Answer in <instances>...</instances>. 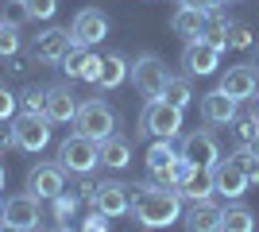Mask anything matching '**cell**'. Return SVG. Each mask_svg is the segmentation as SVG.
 <instances>
[{
	"mask_svg": "<svg viewBox=\"0 0 259 232\" xmlns=\"http://www.w3.org/2000/svg\"><path fill=\"white\" fill-rule=\"evenodd\" d=\"M232 124H236V140H240L244 147L255 144V135H259V116H255V112H248V116H236Z\"/></svg>",
	"mask_w": 259,
	"mask_h": 232,
	"instance_id": "obj_32",
	"label": "cell"
},
{
	"mask_svg": "<svg viewBox=\"0 0 259 232\" xmlns=\"http://www.w3.org/2000/svg\"><path fill=\"white\" fill-rule=\"evenodd\" d=\"M74 132L93 144H105L108 135H116V112L105 101H81V109L74 116Z\"/></svg>",
	"mask_w": 259,
	"mask_h": 232,
	"instance_id": "obj_2",
	"label": "cell"
},
{
	"mask_svg": "<svg viewBox=\"0 0 259 232\" xmlns=\"http://www.w3.org/2000/svg\"><path fill=\"white\" fill-rule=\"evenodd\" d=\"M70 35H74V43L77 47H93L101 43L108 35V16L101 8H81L74 16V23H70Z\"/></svg>",
	"mask_w": 259,
	"mask_h": 232,
	"instance_id": "obj_14",
	"label": "cell"
},
{
	"mask_svg": "<svg viewBox=\"0 0 259 232\" xmlns=\"http://www.w3.org/2000/svg\"><path fill=\"white\" fill-rule=\"evenodd\" d=\"M101 166L105 170H128L132 166V144L124 135H108L101 144Z\"/></svg>",
	"mask_w": 259,
	"mask_h": 232,
	"instance_id": "obj_21",
	"label": "cell"
},
{
	"mask_svg": "<svg viewBox=\"0 0 259 232\" xmlns=\"http://www.w3.org/2000/svg\"><path fill=\"white\" fill-rule=\"evenodd\" d=\"M248 186H251V178L244 174L232 159H221V163L213 166V194H221V198H228V201H240L248 194Z\"/></svg>",
	"mask_w": 259,
	"mask_h": 232,
	"instance_id": "obj_13",
	"label": "cell"
},
{
	"mask_svg": "<svg viewBox=\"0 0 259 232\" xmlns=\"http://www.w3.org/2000/svg\"><path fill=\"white\" fill-rule=\"evenodd\" d=\"M228 47H232V51H248L251 47V27L248 23H228Z\"/></svg>",
	"mask_w": 259,
	"mask_h": 232,
	"instance_id": "obj_33",
	"label": "cell"
},
{
	"mask_svg": "<svg viewBox=\"0 0 259 232\" xmlns=\"http://www.w3.org/2000/svg\"><path fill=\"white\" fill-rule=\"evenodd\" d=\"M221 221H225V209L213 205V201H190V209H186L182 224L186 232H221Z\"/></svg>",
	"mask_w": 259,
	"mask_h": 232,
	"instance_id": "obj_19",
	"label": "cell"
},
{
	"mask_svg": "<svg viewBox=\"0 0 259 232\" xmlns=\"http://www.w3.org/2000/svg\"><path fill=\"white\" fill-rule=\"evenodd\" d=\"M0 232H27V228H20V224H8V221H0Z\"/></svg>",
	"mask_w": 259,
	"mask_h": 232,
	"instance_id": "obj_40",
	"label": "cell"
},
{
	"mask_svg": "<svg viewBox=\"0 0 259 232\" xmlns=\"http://www.w3.org/2000/svg\"><path fill=\"white\" fill-rule=\"evenodd\" d=\"M162 97L170 101L174 109H190V101H194V89H190V74L186 77H170V81H166V89H162Z\"/></svg>",
	"mask_w": 259,
	"mask_h": 232,
	"instance_id": "obj_28",
	"label": "cell"
},
{
	"mask_svg": "<svg viewBox=\"0 0 259 232\" xmlns=\"http://www.w3.org/2000/svg\"><path fill=\"white\" fill-rule=\"evenodd\" d=\"M0 213H4V198H0Z\"/></svg>",
	"mask_w": 259,
	"mask_h": 232,
	"instance_id": "obj_46",
	"label": "cell"
},
{
	"mask_svg": "<svg viewBox=\"0 0 259 232\" xmlns=\"http://www.w3.org/2000/svg\"><path fill=\"white\" fill-rule=\"evenodd\" d=\"M58 66H62L66 77H74V81H89V85H97V77H101V55H93V51H85V47H74Z\"/></svg>",
	"mask_w": 259,
	"mask_h": 232,
	"instance_id": "obj_16",
	"label": "cell"
},
{
	"mask_svg": "<svg viewBox=\"0 0 259 232\" xmlns=\"http://www.w3.org/2000/svg\"><path fill=\"white\" fill-rule=\"evenodd\" d=\"M51 232H74V228H70V224H54Z\"/></svg>",
	"mask_w": 259,
	"mask_h": 232,
	"instance_id": "obj_43",
	"label": "cell"
},
{
	"mask_svg": "<svg viewBox=\"0 0 259 232\" xmlns=\"http://www.w3.org/2000/svg\"><path fill=\"white\" fill-rule=\"evenodd\" d=\"M221 55H225V51H217L205 39H190L186 51H182V70L190 77H209V74L221 70Z\"/></svg>",
	"mask_w": 259,
	"mask_h": 232,
	"instance_id": "obj_10",
	"label": "cell"
},
{
	"mask_svg": "<svg viewBox=\"0 0 259 232\" xmlns=\"http://www.w3.org/2000/svg\"><path fill=\"white\" fill-rule=\"evenodd\" d=\"M205 12H197V8H178L170 16V31L178 35V39H201V31H205Z\"/></svg>",
	"mask_w": 259,
	"mask_h": 232,
	"instance_id": "obj_23",
	"label": "cell"
},
{
	"mask_svg": "<svg viewBox=\"0 0 259 232\" xmlns=\"http://www.w3.org/2000/svg\"><path fill=\"white\" fill-rule=\"evenodd\" d=\"M217 89H225L232 101H248V97H255V93H259V74H255L251 62L228 66V70H221V85H217Z\"/></svg>",
	"mask_w": 259,
	"mask_h": 232,
	"instance_id": "obj_12",
	"label": "cell"
},
{
	"mask_svg": "<svg viewBox=\"0 0 259 232\" xmlns=\"http://www.w3.org/2000/svg\"><path fill=\"white\" fill-rule=\"evenodd\" d=\"M128 77H132V85H136V93H140L143 101L162 97V89H166V81H170L166 62H162L159 55H151V51H147V55H140L136 62H132Z\"/></svg>",
	"mask_w": 259,
	"mask_h": 232,
	"instance_id": "obj_5",
	"label": "cell"
},
{
	"mask_svg": "<svg viewBox=\"0 0 259 232\" xmlns=\"http://www.w3.org/2000/svg\"><path fill=\"white\" fill-rule=\"evenodd\" d=\"M128 70L132 62L124 55H101V77H97V89H120L128 81Z\"/></svg>",
	"mask_w": 259,
	"mask_h": 232,
	"instance_id": "obj_22",
	"label": "cell"
},
{
	"mask_svg": "<svg viewBox=\"0 0 259 232\" xmlns=\"http://www.w3.org/2000/svg\"><path fill=\"white\" fill-rule=\"evenodd\" d=\"M251 66L259 70V47H255V51H251Z\"/></svg>",
	"mask_w": 259,
	"mask_h": 232,
	"instance_id": "obj_42",
	"label": "cell"
},
{
	"mask_svg": "<svg viewBox=\"0 0 259 232\" xmlns=\"http://www.w3.org/2000/svg\"><path fill=\"white\" fill-rule=\"evenodd\" d=\"M251 112H255V116H259V101H255V109H251Z\"/></svg>",
	"mask_w": 259,
	"mask_h": 232,
	"instance_id": "obj_45",
	"label": "cell"
},
{
	"mask_svg": "<svg viewBox=\"0 0 259 232\" xmlns=\"http://www.w3.org/2000/svg\"><path fill=\"white\" fill-rule=\"evenodd\" d=\"M12 135H16L20 151L39 155L51 144V120H47L43 112H20V116H12Z\"/></svg>",
	"mask_w": 259,
	"mask_h": 232,
	"instance_id": "obj_6",
	"label": "cell"
},
{
	"mask_svg": "<svg viewBox=\"0 0 259 232\" xmlns=\"http://www.w3.org/2000/svg\"><path fill=\"white\" fill-rule=\"evenodd\" d=\"M221 232H255V213L248 205H228L225 221H221Z\"/></svg>",
	"mask_w": 259,
	"mask_h": 232,
	"instance_id": "obj_26",
	"label": "cell"
},
{
	"mask_svg": "<svg viewBox=\"0 0 259 232\" xmlns=\"http://www.w3.org/2000/svg\"><path fill=\"white\" fill-rule=\"evenodd\" d=\"M93 209H101L105 217H124V213H132V186H124V182H116V178L97 182Z\"/></svg>",
	"mask_w": 259,
	"mask_h": 232,
	"instance_id": "obj_11",
	"label": "cell"
},
{
	"mask_svg": "<svg viewBox=\"0 0 259 232\" xmlns=\"http://www.w3.org/2000/svg\"><path fill=\"white\" fill-rule=\"evenodd\" d=\"M221 4H232V0H221Z\"/></svg>",
	"mask_w": 259,
	"mask_h": 232,
	"instance_id": "obj_47",
	"label": "cell"
},
{
	"mask_svg": "<svg viewBox=\"0 0 259 232\" xmlns=\"http://www.w3.org/2000/svg\"><path fill=\"white\" fill-rule=\"evenodd\" d=\"M182 8H197V12H205V16H209V12L221 8V0H182Z\"/></svg>",
	"mask_w": 259,
	"mask_h": 232,
	"instance_id": "obj_37",
	"label": "cell"
},
{
	"mask_svg": "<svg viewBox=\"0 0 259 232\" xmlns=\"http://www.w3.org/2000/svg\"><path fill=\"white\" fill-rule=\"evenodd\" d=\"M132 217L143 228H170L182 217V194L162 182H132Z\"/></svg>",
	"mask_w": 259,
	"mask_h": 232,
	"instance_id": "obj_1",
	"label": "cell"
},
{
	"mask_svg": "<svg viewBox=\"0 0 259 232\" xmlns=\"http://www.w3.org/2000/svg\"><path fill=\"white\" fill-rule=\"evenodd\" d=\"M108 221H112V217H105L101 209H93L85 221H81V228H77V232H108Z\"/></svg>",
	"mask_w": 259,
	"mask_h": 232,
	"instance_id": "obj_35",
	"label": "cell"
},
{
	"mask_svg": "<svg viewBox=\"0 0 259 232\" xmlns=\"http://www.w3.org/2000/svg\"><path fill=\"white\" fill-rule=\"evenodd\" d=\"M47 93H51V85H27L20 93L23 112H43V116H47Z\"/></svg>",
	"mask_w": 259,
	"mask_h": 232,
	"instance_id": "obj_30",
	"label": "cell"
},
{
	"mask_svg": "<svg viewBox=\"0 0 259 232\" xmlns=\"http://www.w3.org/2000/svg\"><path fill=\"white\" fill-rule=\"evenodd\" d=\"M228 23L232 20H225V12L217 8V12H209V20H205V31H201V39L205 43H213L217 51H228Z\"/></svg>",
	"mask_w": 259,
	"mask_h": 232,
	"instance_id": "obj_25",
	"label": "cell"
},
{
	"mask_svg": "<svg viewBox=\"0 0 259 232\" xmlns=\"http://www.w3.org/2000/svg\"><path fill=\"white\" fill-rule=\"evenodd\" d=\"M23 51V35L16 23L8 20H0V58H12V55H20Z\"/></svg>",
	"mask_w": 259,
	"mask_h": 232,
	"instance_id": "obj_29",
	"label": "cell"
},
{
	"mask_svg": "<svg viewBox=\"0 0 259 232\" xmlns=\"http://www.w3.org/2000/svg\"><path fill=\"white\" fill-rule=\"evenodd\" d=\"M182 155H178V147L170 144V140H155L151 147H147V155H143V163H147V170H151L155 182H162V186H170V166L178 163Z\"/></svg>",
	"mask_w": 259,
	"mask_h": 232,
	"instance_id": "obj_17",
	"label": "cell"
},
{
	"mask_svg": "<svg viewBox=\"0 0 259 232\" xmlns=\"http://www.w3.org/2000/svg\"><path fill=\"white\" fill-rule=\"evenodd\" d=\"M66 190V166L54 159V163H35L27 170V194H35L39 201H51Z\"/></svg>",
	"mask_w": 259,
	"mask_h": 232,
	"instance_id": "obj_8",
	"label": "cell"
},
{
	"mask_svg": "<svg viewBox=\"0 0 259 232\" xmlns=\"http://www.w3.org/2000/svg\"><path fill=\"white\" fill-rule=\"evenodd\" d=\"M178 155H182L186 163L201 166V170H213V166L221 163V144L213 140V132L197 128V132L182 135V147H178Z\"/></svg>",
	"mask_w": 259,
	"mask_h": 232,
	"instance_id": "obj_9",
	"label": "cell"
},
{
	"mask_svg": "<svg viewBox=\"0 0 259 232\" xmlns=\"http://www.w3.org/2000/svg\"><path fill=\"white\" fill-rule=\"evenodd\" d=\"M74 47L77 43H74V35H70V27H47V31H39L31 39V58L43 62V66H58Z\"/></svg>",
	"mask_w": 259,
	"mask_h": 232,
	"instance_id": "obj_7",
	"label": "cell"
},
{
	"mask_svg": "<svg viewBox=\"0 0 259 232\" xmlns=\"http://www.w3.org/2000/svg\"><path fill=\"white\" fill-rule=\"evenodd\" d=\"M4 20H8V23H16V27H20V23L27 20V12H23V0H16V4H8V16H4Z\"/></svg>",
	"mask_w": 259,
	"mask_h": 232,
	"instance_id": "obj_38",
	"label": "cell"
},
{
	"mask_svg": "<svg viewBox=\"0 0 259 232\" xmlns=\"http://www.w3.org/2000/svg\"><path fill=\"white\" fill-rule=\"evenodd\" d=\"M58 163L66 166V174H93L101 166V144L70 132L62 144H58Z\"/></svg>",
	"mask_w": 259,
	"mask_h": 232,
	"instance_id": "obj_4",
	"label": "cell"
},
{
	"mask_svg": "<svg viewBox=\"0 0 259 232\" xmlns=\"http://www.w3.org/2000/svg\"><path fill=\"white\" fill-rule=\"evenodd\" d=\"M23 12H27V20H54L58 16V0H23Z\"/></svg>",
	"mask_w": 259,
	"mask_h": 232,
	"instance_id": "obj_31",
	"label": "cell"
},
{
	"mask_svg": "<svg viewBox=\"0 0 259 232\" xmlns=\"http://www.w3.org/2000/svg\"><path fill=\"white\" fill-rule=\"evenodd\" d=\"M16 109H20V97H16V93H12L4 81H0V124L12 120V116H16Z\"/></svg>",
	"mask_w": 259,
	"mask_h": 232,
	"instance_id": "obj_34",
	"label": "cell"
},
{
	"mask_svg": "<svg viewBox=\"0 0 259 232\" xmlns=\"http://www.w3.org/2000/svg\"><path fill=\"white\" fill-rule=\"evenodd\" d=\"M178 194H182V201H205L209 194H213V170H201V166H197L194 174L178 186Z\"/></svg>",
	"mask_w": 259,
	"mask_h": 232,
	"instance_id": "obj_24",
	"label": "cell"
},
{
	"mask_svg": "<svg viewBox=\"0 0 259 232\" xmlns=\"http://www.w3.org/2000/svg\"><path fill=\"white\" fill-rule=\"evenodd\" d=\"M4 62H8V74H16V77H23V74H31V62H27V58H20V55H12V58H4Z\"/></svg>",
	"mask_w": 259,
	"mask_h": 232,
	"instance_id": "obj_36",
	"label": "cell"
},
{
	"mask_svg": "<svg viewBox=\"0 0 259 232\" xmlns=\"http://www.w3.org/2000/svg\"><path fill=\"white\" fill-rule=\"evenodd\" d=\"M12 147H16V135H12V128H0V155L12 151Z\"/></svg>",
	"mask_w": 259,
	"mask_h": 232,
	"instance_id": "obj_39",
	"label": "cell"
},
{
	"mask_svg": "<svg viewBox=\"0 0 259 232\" xmlns=\"http://www.w3.org/2000/svg\"><path fill=\"white\" fill-rule=\"evenodd\" d=\"M77 109H81V97L70 85H51V93H47V120L51 124H70Z\"/></svg>",
	"mask_w": 259,
	"mask_h": 232,
	"instance_id": "obj_18",
	"label": "cell"
},
{
	"mask_svg": "<svg viewBox=\"0 0 259 232\" xmlns=\"http://www.w3.org/2000/svg\"><path fill=\"white\" fill-rule=\"evenodd\" d=\"M4 182H8V170H4V163H0V190H4Z\"/></svg>",
	"mask_w": 259,
	"mask_h": 232,
	"instance_id": "obj_41",
	"label": "cell"
},
{
	"mask_svg": "<svg viewBox=\"0 0 259 232\" xmlns=\"http://www.w3.org/2000/svg\"><path fill=\"white\" fill-rule=\"evenodd\" d=\"M77 205H81V194H58V198H51V221L54 224H70L74 221V213H77Z\"/></svg>",
	"mask_w": 259,
	"mask_h": 232,
	"instance_id": "obj_27",
	"label": "cell"
},
{
	"mask_svg": "<svg viewBox=\"0 0 259 232\" xmlns=\"http://www.w3.org/2000/svg\"><path fill=\"white\" fill-rule=\"evenodd\" d=\"M0 221L20 224V228L35 232V228H39V221H43V205H39V198H35V194H16L12 201H4Z\"/></svg>",
	"mask_w": 259,
	"mask_h": 232,
	"instance_id": "obj_15",
	"label": "cell"
},
{
	"mask_svg": "<svg viewBox=\"0 0 259 232\" xmlns=\"http://www.w3.org/2000/svg\"><path fill=\"white\" fill-rule=\"evenodd\" d=\"M201 116H205V124H221V128H228V124L240 116L236 101L228 97L225 89H209L205 97H201Z\"/></svg>",
	"mask_w": 259,
	"mask_h": 232,
	"instance_id": "obj_20",
	"label": "cell"
},
{
	"mask_svg": "<svg viewBox=\"0 0 259 232\" xmlns=\"http://www.w3.org/2000/svg\"><path fill=\"white\" fill-rule=\"evenodd\" d=\"M251 151H259V135H255V144H251Z\"/></svg>",
	"mask_w": 259,
	"mask_h": 232,
	"instance_id": "obj_44",
	"label": "cell"
},
{
	"mask_svg": "<svg viewBox=\"0 0 259 232\" xmlns=\"http://www.w3.org/2000/svg\"><path fill=\"white\" fill-rule=\"evenodd\" d=\"M140 132L155 135V140H174L182 132V109H174L166 97H155L143 105L140 112Z\"/></svg>",
	"mask_w": 259,
	"mask_h": 232,
	"instance_id": "obj_3",
	"label": "cell"
}]
</instances>
